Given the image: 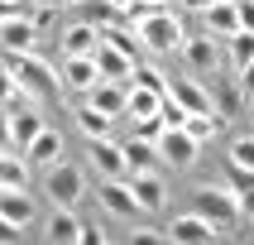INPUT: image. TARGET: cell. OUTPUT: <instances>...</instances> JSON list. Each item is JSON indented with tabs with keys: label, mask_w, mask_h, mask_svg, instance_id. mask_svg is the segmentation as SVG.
<instances>
[{
	"label": "cell",
	"mask_w": 254,
	"mask_h": 245,
	"mask_svg": "<svg viewBox=\"0 0 254 245\" xmlns=\"http://www.w3.org/2000/svg\"><path fill=\"white\" fill-rule=\"evenodd\" d=\"M201 29H206L211 39H230V34L240 29V19H235V5H230V0H211V5L201 10Z\"/></svg>",
	"instance_id": "14"
},
{
	"label": "cell",
	"mask_w": 254,
	"mask_h": 245,
	"mask_svg": "<svg viewBox=\"0 0 254 245\" xmlns=\"http://www.w3.org/2000/svg\"><path fill=\"white\" fill-rule=\"evenodd\" d=\"M82 14L86 24H125V10H115V5H106V0H82Z\"/></svg>",
	"instance_id": "27"
},
{
	"label": "cell",
	"mask_w": 254,
	"mask_h": 245,
	"mask_svg": "<svg viewBox=\"0 0 254 245\" xmlns=\"http://www.w3.org/2000/svg\"><path fill=\"white\" fill-rule=\"evenodd\" d=\"M129 192L139 202V212H163V202H168V187H163V178H158L154 168L129 173Z\"/></svg>",
	"instance_id": "8"
},
{
	"label": "cell",
	"mask_w": 254,
	"mask_h": 245,
	"mask_svg": "<svg viewBox=\"0 0 254 245\" xmlns=\"http://www.w3.org/2000/svg\"><path fill=\"white\" fill-rule=\"evenodd\" d=\"M183 53H187V63L197 72H211L216 63H221V53H216V39L211 34H197V39H183Z\"/></svg>",
	"instance_id": "18"
},
{
	"label": "cell",
	"mask_w": 254,
	"mask_h": 245,
	"mask_svg": "<svg viewBox=\"0 0 254 245\" xmlns=\"http://www.w3.org/2000/svg\"><path fill=\"white\" fill-rule=\"evenodd\" d=\"M96 43H101V29L86 24V19L63 29V53H67V58H91V48H96Z\"/></svg>",
	"instance_id": "17"
},
{
	"label": "cell",
	"mask_w": 254,
	"mask_h": 245,
	"mask_svg": "<svg viewBox=\"0 0 254 245\" xmlns=\"http://www.w3.org/2000/svg\"><path fill=\"white\" fill-rule=\"evenodd\" d=\"M226 163H235V168L254 173V135H240V140H230V154H226Z\"/></svg>",
	"instance_id": "30"
},
{
	"label": "cell",
	"mask_w": 254,
	"mask_h": 245,
	"mask_svg": "<svg viewBox=\"0 0 254 245\" xmlns=\"http://www.w3.org/2000/svg\"><path fill=\"white\" fill-rule=\"evenodd\" d=\"M101 207L115 216H139V202H134L129 183H120V178H101Z\"/></svg>",
	"instance_id": "15"
},
{
	"label": "cell",
	"mask_w": 254,
	"mask_h": 245,
	"mask_svg": "<svg viewBox=\"0 0 254 245\" xmlns=\"http://www.w3.org/2000/svg\"><path fill=\"white\" fill-rule=\"evenodd\" d=\"M235 5V19H240V29H250L254 34V0H230Z\"/></svg>",
	"instance_id": "37"
},
{
	"label": "cell",
	"mask_w": 254,
	"mask_h": 245,
	"mask_svg": "<svg viewBox=\"0 0 254 245\" xmlns=\"http://www.w3.org/2000/svg\"><path fill=\"white\" fill-rule=\"evenodd\" d=\"M134 34H139V43L149 48V53H173V48H183V24H178V14H154V19H139V24H129Z\"/></svg>",
	"instance_id": "3"
},
{
	"label": "cell",
	"mask_w": 254,
	"mask_h": 245,
	"mask_svg": "<svg viewBox=\"0 0 254 245\" xmlns=\"http://www.w3.org/2000/svg\"><path fill=\"white\" fill-rule=\"evenodd\" d=\"M0 216H5V221H14V226L24 231V226H34L39 207H34V197H29L24 187H0Z\"/></svg>",
	"instance_id": "10"
},
{
	"label": "cell",
	"mask_w": 254,
	"mask_h": 245,
	"mask_svg": "<svg viewBox=\"0 0 254 245\" xmlns=\"http://www.w3.org/2000/svg\"><path fill=\"white\" fill-rule=\"evenodd\" d=\"M158 91H144V86H125V115L144 120V115H158Z\"/></svg>",
	"instance_id": "23"
},
{
	"label": "cell",
	"mask_w": 254,
	"mask_h": 245,
	"mask_svg": "<svg viewBox=\"0 0 254 245\" xmlns=\"http://www.w3.org/2000/svg\"><path fill=\"white\" fill-rule=\"evenodd\" d=\"M226 53H230L235 68H245V63L254 58V34H250V29H235V34L226 39Z\"/></svg>",
	"instance_id": "28"
},
{
	"label": "cell",
	"mask_w": 254,
	"mask_h": 245,
	"mask_svg": "<svg viewBox=\"0 0 254 245\" xmlns=\"http://www.w3.org/2000/svg\"><path fill=\"white\" fill-rule=\"evenodd\" d=\"M168 96L178 101V106H183L187 115H216V106H211V91H206L201 82H192V77H178V82L168 77Z\"/></svg>",
	"instance_id": "6"
},
{
	"label": "cell",
	"mask_w": 254,
	"mask_h": 245,
	"mask_svg": "<svg viewBox=\"0 0 254 245\" xmlns=\"http://www.w3.org/2000/svg\"><path fill=\"white\" fill-rule=\"evenodd\" d=\"M43 130V115L39 111H19V115H10V140L19 144V149H29V140Z\"/></svg>",
	"instance_id": "25"
},
{
	"label": "cell",
	"mask_w": 254,
	"mask_h": 245,
	"mask_svg": "<svg viewBox=\"0 0 254 245\" xmlns=\"http://www.w3.org/2000/svg\"><path fill=\"white\" fill-rule=\"evenodd\" d=\"M129 245H168V236L154 231V226H134L129 231Z\"/></svg>",
	"instance_id": "34"
},
{
	"label": "cell",
	"mask_w": 254,
	"mask_h": 245,
	"mask_svg": "<svg viewBox=\"0 0 254 245\" xmlns=\"http://www.w3.org/2000/svg\"><path fill=\"white\" fill-rule=\"evenodd\" d=\"M192 212H197L206 226H216V231H226V226H235V221H240L235 192H230V187H216V183L192 187Z\"/></svg>",
	"instance_id": "1"
},
{
	"label": "cell",
	"mask_w": 254,
	"mask_h": 245,
	"mask_svg": "<svg viewBox=\"0 0 254 245\" xmlns=\"http://www.w3.org/2000/svg\"><path fill=\"white\" fill-rule=\"evenodd\" d=\"M58 154H63V140H58L48 125H43L39 135L29 140V149H24V159H29V163H43V168H48V163H58Z\"/></svg>",
	"instance_id": "20"
},
{
	"label": "cell",
	"mask_w": 254,
	"mask_h": 245,
	"mask_svg": "<svg viewBox=\"0 0 254 245\" xmlns=\"http://www.w3.org/2000/svg\"><path fill=\"white\" fill-rule=\"evenodd\" d=\"M86 159H91V168L101 173V178H125V154H120V144L111 140H91V149H86Z\"/></svg>",
	"instance_id": "11"
},
{
	"label": "cell",
	"mask_w": 254,
	"mask_h": 245,
	"mask_svg": "<svg viewBox=\"0 0 254 245\" xmlns=\"http://www.w3.org/2000/svg\"><path fill=\"white\" fill-rule=\"evenodd\" d=\"M240 91H245V96H250V91H254V58H250V63H245V68H240Z\"/></svg>",
	"instance_id": "40"
},
{
	"label": "cell",
	"mask_w": 254,
	"mask_h": 245,
	"mask_svg": "<svg viewBox=\"0 0 254 245\" xmlns=\"http://www.w3.org/2000/svg\"><path fill=\"white\" fill-rule=\"evenodd\" d=\"M24 91H19V82L10 77V68H0V106H10V101H19Z\"/></svg>",
	"instance_id": "35"
},
{
	"label": "cell",
	"mask_w": 254,
	"mask_h": 245,
	"mask_svg": "<svg viewBox=\"0 0 254 245\" xmlns=\"http://www.w3.org/2000/svg\"><path fill=\"white\" fill-rule=\"evenodd\" d=\"M250 106H254V91H250Z\"/></svg>",
	"instance_id": "44"
},
{
	"label": "cell",
	"mask_w": 254,
	"mask_h": 245,
	"mask_svg": "<svg viewBox=\"0 0 254 245\" xmlns=\"http://www.w3.org/2000/svg\"><path fill=\"white\" fill-rule=\"evenodd\" d=\"M43 192L53 197V207H77L82 202V192H86V178H82V168H72V163H48L43 168Z\"/></svg>",
	"instance_id": "4"
},
{
	"label": "cell",
	"mask_w": 254,
	"mask_h": 245,
	"mask_svg": "<svg viewBox=\"0 0 254 245\" xmlns=\"http://www.w3.org/2000/svg\"><path fill=\"white\" fill-rule=\"evenodd\" d=\"M211 241H216V226H206L197 212L173 216V226H168V245H211Z\"/></svg>",
	"instance_id": "7"
},
{
	"label": "cell",
	"mask_w": 254,
	"mask_h": 245,
	"mask_svg": "<svg viewBox=\"0 0 254 245\" xmlns=\"http://www.w3.org/2000/svg\"><path fill=\"white\" fill-rule=\"evenodd\" d=\"M24 173H29V159H10L0 149V187H24Z\"/></svg>",
	"instance_id": "29"
},
{
	"label": "cell",
	"mask_w": 254,
	"mask_h": 245,
	"mask_svg": "<svg viewBox=\"0 0 254 245\" xmlns=\"http://www.w3.org/2000/svg\"><path fill=\"white\" fill-rule=\"evenodd\" d=\"M168 5L163 0H125V24H139V19H154V14H163Z\"/></svg>",
	"instance_id": "31"
},
{
	"label": "cell",
	"mask_w": 254,
	"mask_h": 245,
	"mask_svg": "<svg viewBox=\"0 0 254 245\" xmlns=\"http://www.w3.org/2000/svg\"><path fill=\"white\" fill-rule=\"evenodd\" d=\"M72 120H77V130H82L86 140H111V125H115L111 115H101L96 106H86V101L72 111Z\"/></svg>",
	"instance_id": "19"
},
{
	"label": "cell",
	"mask_w": 254,
	"mask_h": 245,
	"mask_svg": "<svg viewBox=\"0 0 254 245\" xmlns=\"http://www.w3.org/2000/svg\"><path fill=\"white\" fill-rule=\"evenodd\" d=\"M101 43H111L115 53H125L129 63H144V43L129 24H101Z\"/></svg>",
	"instance_id": "16"
},
{
	"label": "cell",
	"mask_w": 254,
	"mask_h": 245,
	"mask_svg": "<svg viewBox=\"0 0 254 245\" xmlns=\"http://www.w3.org/2000/svg\"><path fill=\"white\" fill-rule=\"evenodd\" d=\"M91 63H96V77H101V82H120V86H129V72H134V63H129L125 53H115L111 43H96V48H91Z\"/></svg>",
	"instance_id": "9"
},
{
	"label": "cell",
	"mask_w": 254,
	"mask_h": 245,
	"mask_svg": "<svg viewBox=\"0 0 254 245\" xmlns=\"http://www.w3.org/2000/svg\"><path fill=\"white\" fill-rule=\"evenodd\" d=\"M5 68H10V77L19 82L24 96H48V91L58 86L53 63H43L39 53H5Z\"/></svg>",
	"instance_id": "2"
},
{
	"label": "cell",
	"mask_w": 254,
	"mask_h": 245,
	"mask_svg": "<svg viewBox=\"0 0 254 245\" xmlns=\"http://www.w3.org/2000/svg\"><path fill=\"white\" fill-rule=\"evenodd\" d=\"M63 82L86 91V86L96 82V63H91V58H63Z\"/></svg>",
	"instance_id": "24"
},
{
	"label": "cell",
	"mask_w": 254,
	"mask_h": 245,
	"mask_svg": "<svg viewBox=\"0 0 254 245\" xmlns=\"http://www.w3.org/2000/svg\"><path fill=\"white\" fill-rule=\"evenodd\" d=\"M216 125H221L216 115H187V125H183V130H187V135H192V140L201 144V140H211V135H216Z\"/></svg>",
	"instance_id": "32"
},
{
	"label": "cell",
	"mask_w": 254,
	"mask_h": 245,
	"mask_svg": "<svg viewBox=\"0 0 254 245\" xmlns=\"http://www.w3.org/2000/svg\"><path fill=\"white\" fill-rule=\"evenodd\" d=\"M86 106H96L101 115L115 120V115H125V86H120V82H101V77H96V82L86 86Z\"/></svg>",
	"instance_id": "12"
},
{
	"label": "cell",
	"mask_w": 254,
	"mask_h": 245,
	"mask_svg": "<svg viewBox=\"0 0 254 245\" xmlns=\"http://www.w3.org/2000/svg\"><path fill=\"white\" fill-rule=\"evenodd\" d=\"M120 154H125V168L129 173H144V168H154V163H158V144L134 135L129 144H120Z\"/></svg>",
	"instance_id": "21"
},
{
	"label": "cell",
	"mask_w": 254,
	"mask_h": 245,
	"mask_svg": "<svg viewBox=\"0 0 254 245\" xmlns=\"http://www.w3.org/2000/svg\"><path fill=\"white\" fill-rule=\"evenodd\" d=\"M10 111H5V106H0V149H10Z\"/></svg>",
	"instance_id": "41"
},
{
	"label": "cell",
	"mask_w": 254,
	"mask_h": 245,
	"mask_svg": "<svg viewBox=\"0 0 254 245\" xmlns=\"http://www.w3.org/2000/svg\"><path fill=\"white\" fill-rule=\"evenodd\" d=\"M129 86H144V91H168V77L154 68V63H134V72H129Z\"/></svg>",
	"instance_id": "26"
},
{
	"label": "cell",
	"mask_w": 254,
	"mask_h": 245,
	"mask_svg": "<svg viewBox=\"0 0 254 245\" xmlns=\"http://www.w3.org/2000/svg\"><path fill=\"white\" fill-rule=\"evenodd\" d=\"M29 5H39V10H58V5H67V0H29Z\"/></svg>",
	"instance_id": "42"
},
{
	"label": "cell",
	"mask_w": 254,
	"mask_h": 245,
	"mask_svg": "<svg viewBox=\"0 0 254 245\" xmlns=\"http://www.w3.org/2000/svg\"><path fill=\"white\" fill-rule=\"evenodd\" d=\"M154 144H158V159L173 163V168H192V163H197V149H201L187 130H163Z\"/></svg>",
	"instance_id": "5"
},
{
	"label": "cell",
	"mask_w": 254,
	"mask_h": 245,
	"mask_svg": "<svg viewBox=\"0 0 254 245\" xmlns=\"http://www.w3.org/2000/svg\"><path fill=\"white\" fill-rule=\"evenodd\" d=\"M77 231H82V221L72 216V207H58V212L48 216V245H72Z\"/></svg>",
	"instance_id": "22"
},
{
	"label": "cell",
	"mask_w": 254,
	"mask_h": 245,
	"mask_svg": "<svg viewBox=\"0 0 254 245\" xmlns=\"http://www.w3.org/2000/svg\"><path fill=\"white\" fill-rule=\"evenodd\" d=\"M34 39H39L34 19H5L0 24V48L5 53H34Z\"/></svg>",
	"instance_id": "13"
},
{
	"label": "cell",
	"mask_w": 254,
	"mask_h": 245,
	"mask_svg": "<svg viewBox=\"0 0 254 245\" xmlns=\"http://www.w3.org/2000/svg\"><path fill=\"white\" fill-rule=\"evenodd\" d=\"M134 135H139V140H158V135H163V120H158V115H144V120H134Z\"/></svg>",
	"instance_id": "36"
},
{
	"label": "cell",
	"mask_w": 254,
	"mask_h": 245,
	"mask_svg": "<svg viewBox=\"0 0 254 245\" xmlns=\"http://www.w3.org/2000/svg\"><path fill=\"white\" fill-rule=\"evenodd\" d=\"M72 245H106V231H101V226H82Z\"/></svg>",
	"instance_id": "38"
},
{
	"label": "cell",
	"mask_w": 254,
	"mask_h": 245,
	"mask_svg": "<svg viewBox=\"0 0 254 245\" xmlns=\"http://www.w3.org/2000/svg\"><path fill=\"white\" fill-rule=\"evenodd\" d=\"M5 19H34V5L29 0H0V24Z\"/></svg>",
	"instance_id": "33"
},
{
	"label": "cell",
	"mask_w": 254,
	"mask_h": 245,
	"mask_svg": "<svg viewBox=\"0 0 254 245\" xmlns=\"http://www.w3.org/2000/svg\"><path fill=\"white\" fill-rule=\"evenodd\" d=\"M178 5H192V10L201 14V10H206V5H211V0H178Z\"/></svg>",
	"instance_id": "43"
},
{
	"label": "cell",
	"mask_w": 254,
	"mask_h": 245,
	"mask_svg": "<svg viewBox=\"0 0 254 245\" xmlns=\"http://www.w3.org/2000/svg\"><path fill=\"white\" fill-rule=\"evenodd\" d=\"M19 236H24V231L14 226V221H5V216H0V245H19Z\"/></svg>",
	"instance_id": "39"
}]
</instances>
